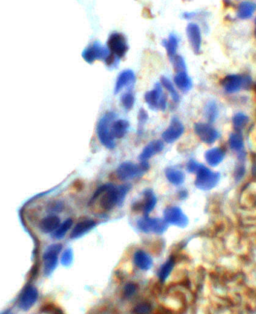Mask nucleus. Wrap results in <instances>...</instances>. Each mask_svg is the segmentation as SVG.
<instances>
[{
    "label": "nucleus",
    "mask_w": 256,
    "mask_h": 314,
    "mask_svg": "<svg viewBox=\"0 0 256 314\" xmlns=\"http://www.w3.org/2000/svg\"><path fill=\"white\" fill-rule=\"evenodd\" d=\"M130 185L115 186L111 183L104 184L96 190L89 202L90 205H97L102 211L107 212L116 205H121L129 191Z\"/></svg>",
    "instance_id": "1"
},
{
    "label": "nucleus",
    "mask_w": 256,
    "mask_h": 314,
    "mask_svg": "<svg viewBox=\"0 0 256 314\" xmlns=\"http://www.w3.org/2000/svg\"><path fill=\"white\" fill-rule=\"evenodd\" d=\"M116 118V114L112 111L106 112L97 123L96 133L100 143L107 149H113L116 146L114 137L111 134V125Z\"/></svg>",
    "instance_id": "2"
},
{
    "label": "nucleus",
    "mask_w": 256,
    "mask_h": 314,
    "mask_svg": "<svg viewBox=\"0 0 256 314\" xmlns=\"http://www.w3.org/2000/svg\"><path fill=\"white\" fill-rule=\"evenodd\" d=\"M220 180V173L214 172L204 165H200L196 171L195 186L200 190H210L218 184Z\"/></svg>",
    "instance_id": "3"
},
{
    "label": "nucleus",
    "mask_w": 256,
    "mask_h": 314,
    "mask_svg": "<svg viewBox=\"0 0 256 314\" xmlns=\"http://www.w3.org/2000/svg\"><path fill=\"white\" fill-rule=\"evenodd\" d=\"M148 169V162H140L139 164H135L130 161H125L118 166V168L116 169V175L120 180L127 181L141 176Z\"/></svg>",
    "instance_id": "4"
},
{
    "label": "nucleus",
    "mask_w": 256,
    "mask_h": 314,
    "mask_svg": "<svg viewBox=\"0 0 256 314\" xmlns=\"http://www.w3.org/2000/svg\"><path fill=\"white\" fill-rule=\"evenodd\" d=\"M252 84V80L249 76L230 74L225 76L221 80V86L226 93L232 94L238 92L242 88L248 89Z\"/></svg>",
    "instance_id": "5"
},
{
    "label": "nucleus",
    "mask_w": 256,
    "mask_h": 314,
    "mask_svg": "<svg viewBox=\"0 0 256 314\" xmlns=\"http://www.w3.org/2000/svg\"><path fill=\"white\" fill-rule=\"evenodd\" d=\"M144 99L147 105L152 110H162L164 111L167 106V96L163 93V89L160 83L155 84L154 88L147 91L144 95Z\"/></svg>",
    "instance_id": "6"
},
{
    "label": "nucleus",
    "mask_w": 256,
    "mask_h": 314,
    "mask_svg": "<svg viewBox=\"0 0 256 314\" xmlns=\"http://www.w3.org/2000/svg\"><path fill=\"white\" fill-rule=\"evenodd\" d=\"M168 224L164 219L161 218H152L148 215H144L138 221H137V228L144 233H156L162 234L166 231Z\"/></svg>",
    "instance_id": "7"
},
{
    "label": "nucleus",
    "mask_w": 256,
    "mask_h": 314,
    "mask_svg": "<svg viewBox=\"0 0 256 314\" xmlns=\"http://www.w3.org/2000/svg\"><path fill=\"white\" fill-rule=\"evenodd\" d=\"M106 47L108 48L110 53L117 56L118 58L124 57L129 49L125 36L119 32H113L109 35Z\"/></svg>",
    "instance_id": "8"
},
{
    "label": "nucleus",
    "mask_w": 256,
    "mask_h": 314,
    "mask_svg": "<svg viewBox=\"0 0 256 314\" xmlns=\"http://www.w3.org/2000/svg\"><path fill=\"white\" fill-rule=\"evenodd\" d=\"M163 219L167 224H171L179 228H185L188 225V217L178 206H167L163 211Z\"/></svg>",
    "instance_id": "9"
},
{
    "label": "nucleus",
    "mask_w": 256,
    "mask_h": 314,
    "mask_svg": "<svg viewBox=\"0 0 256 314\" xmlns=\"http://www.w3.org/2000/svg\"><path fill=\"white\" fill-rule=\"evenodd\" d=\"M109 50L107 47L101 45L100 42L94 41L88 47H86L82 52L83 59L87 62L92 64L96 60H105L106 57L109 54Z\"/></svg>",
    "instance_id": "10"
},
{
    "label": "nucleus",
    "mask_w": 256,
    "mask_h": 314,
    "mask_svg": "<svg viewBox=\"0 0 256 314\" xmlns=\"http://www.w3.org/2000/svg\"><path fill=\"white\" fill-rule=\"evenodd\" d=\"M194 132L205 144H212L219 138V132L211 124L198 122L194 124Z\"/></svg>",
    "instance_id": "11"
},
{
    "label": "nucleus",
    "mask_w": 256,
    "mask_h": 314,
    "mask_svg": "<svg viewBox=\"0 0 256 314\" xmlns=\"http://www.w3.org/2000/svg\"><path fill=\"white\" fill-rule=\"evenodd\" d=\"M61 244H52L46 248L43 253V264H44V272L46 275H49L53 272L57 265L58 255L61 251Z\"/></svg>",
    "instance_id": "12"
},
{
    "label": "nucleus",
    "mask_w": 256,
    "mask_h": 314,
    "mask_svg": "<svg viewBox=\"0 0 256 314\" xmlns=\"http://www.w3.org/2000/svg\"><path fill=\"white\" fill-rule=\"evenodd\" d=\"M183 132H184L183 123L177 118V117H173L170 121L169 126L162 133V139L166 143H173L180 138Z\"/></svg>",
    "instance_id": "13"
},
{
    "label": "nucleus",
    "mask_w": 256,
    "mask_h": 314,
    "mask_svg": "<svg viewBox=\"0 0 256 314\" xmlns=\"http://www.w3.org/2000/svg\"><path fill=\"white\" fill-rule=\"evenodd\" d=\"M186 35L191 45V48L195 54H199L202 45V35L198 24L188 23L186 26Z\"/></svg>",
    "instance_id": "14"
},
{
    "label": "nucleus",
    "mask_w": 256,
    "mask_h": 314,
    "mask_svg": "<svg viewBox=\"0 0 256 314\" xmlns=\"http://www.w3.org/2000/svg\"><path fill=\"white\" fill-rule=\"evenodd\" d=\"M38 298V291L34 286H27L18 300V306L22 310H28L34 305Z\"/></svg>",
    "instance_id": "15"
},
{
    "label": "nucleus",
    "mask_w": 256,
    "mask_h": 314,
    "mask_svg": "<svg viewBox=\"0 0 256 314\" xmlns=\"http://www.w3.org/2000/svg\"><path fill=\"white\" fill-rule=\"evenodd\" d=\"M135 81H136V77L132 70L130 69L123 70L117 77L114 92L119 93L123 88L133 87V85L135 84Z\"/></svg>",
    "instance_id": "16"
},
{
    "label": "nucleus",
    "mask_w": 256,
    "mask_h": 314,
    "mask_svg": "<svg viewBox=\"0 0 256 314\" xmlns=\"http://www.w3.org/2000/svg\"><path fill=\"white\" fill-rule=\"evenodd\" d=\"M164 149V142L162 140H152L143 148L139 155L140 162H148L152 156L160 153Z\"/></svg>",
    "instance_id": "17"
},
{
    "label": "nucleus",
    "mask_w": 256,
    "mask_h": 314,
    "mask_svg": "<svg viewBox=\"0 0 256 314\" xmlns=\"http://www.w3.org/2000/svg\"><path fill=\"white\" fill-rule=\"evenodd\" d=\"M133 263L138 269L146 271L152 267L153 260L147 252L143 250H137L133 254Z\"/></svg>",
    "instance_id": "18"
},
{
    "label": "nucleus",
    "mask_w": 256,
    "mask_h": 314,
    "mask_svg": "<svg viewBox=\"0 0 256 314\" xmlns=\"http://www.w3.org/2000/svg\"><path fill=\"white\" fill-rule=\"evenodd\" d=\"M143 195V200L139 202L138 204L140 205L139 208L143 212L144 215H148L155 207L157 203V198L156 195L151 189H145L142 193Z\"/></svg>",
    "instance_id": "19"
},
{
    "label": "nucleus",
    "mask_w": 256,
    "mask_h": 314,
    "mask_svg": "<svg viewBox=\"0 0 256 314\" xmlns=\"http://www.w3.org/2000/svg\"><path fill=\"white\" fill-rule=\"evenodd\" d=\"M96 226V222L92 219H83L81 221L78 222L74 228L72 229L71 232V238L76 239V238H79L81 236H83L84 234H86L88 231H90L91 229H93Z\"/></svg>",
    "instance_id": "20"
},
{
    "label": "nucleus",
    "mask_w": 256,
    "mask_h": 314,
    "mask_svg": "<svg viewBox=\"0 0 256 314\" xmlns=\"http://www.w3.org/2000/svg\"><path fill=\"white\" fill-rule=\"evenodd\" d=\"M204 157H205L206 162H207L210 166L215 167V166L219 165V164L223 161L224 157H225V152H224L221 148L214 147V148L208 149V150L205 152Z\"/></svg>",
    "instance_id": "21"
},
{
    "label": "nucleus",
    "mask_w": 256,
    "mask_h": 314,
    "mask_svg": "<svg viewBox=\"0 0 256 314\" xmlns=\"http://www.w3.org/2000/svg\"><path fill=\"white\" fill-rule=\"evenodd\" d=\"M173 81H174V84L176 85V87L178 89H180L184 93L190 91L192 89V87H193V83H192L191 78L186 73V71L176 73L174 78H173Z\"/></svg>",
    "instance_id": "22"
},
{
    "label": "nucleus",
    "mask_w": 256,
    "mask_h": 314,
    "mask_svg": "<svg viewBox=\"0 0 256 314\" xmlns=\"http://www.w3.org/2000/svg\"><path fill=\"white\" fill-rule=\"evenodd\" d=\"M129 129V122L125 119H118L114 120L111 125V134L114 137V139H120L126 135Z\"/></svg>",
    "instance_id": "23"
},
{
    "label": "nucleus",
    "mask_w": 256,
    "mask_h": 314,
    "mask_svg": "<svg viewBox=\"0 0 256 314\" xmlns=\"http://www.w3.org/2000/svg\"><path fill=\"white\" fill-rule=\"evenodd\" d=\"M165 176L167 180L175 186H179L183 184L185 180V174L181 170H178L173 167H167L165 169Z\"/></svg>",
    "instance_id": "24"
},
{
    "label": "nucleus",
    "mask_w": 256,
    "mask_h": 314,
    "mask_svg": "<svg viewBox=\"0 0 256 314\" xmlns=\"http://www.w3.org/2000/svg\"><path fill=\"white\" fill-rule=\"evenodd\" d=\"M60 225V219L56 215H49L43 218L39 223V228L44 233H51L56 230V228Z\"/></svg>",
    "instance_id": "25"
},
{
    "label": "nucleus",
    "mask_w": 256,
    "mask_h": 314,
    "mask_svg": "<svg viewBox=\"0 0 256 314\" xmlns=\"http://www.w3.org/2000/svg\"><path fill=\"white\" fill-rule=\"evenodd\" d=\"M255 11H256L255 3L251 1H242L237 6V12H236V14H237V17L239 19L246 20V19H249L252 17Z\"/></svg>",
    "instance_id": "26"
},
{
    "label": "nucleus",
    "mask_w": 256,
    "mask_h": 314,
    "mask_svg": "<svg viewBox=\"0 0 256 314\" xmlns=\"http://www.w3.org/2000/svg\"><path fill=\"white\" fill-rule=\"evenodd\" d=\"M162 44L166 49L169 59H171L173 56H175L177 54V49H178V44H179V39L175 34H170L167 39H164V40L162 41Z\"/></svg>",
    "instance_id": "27"
},
{
    "label": "nucleus",
    "mask_w": 256,
    "mask_h": 314,
    "mask_svg": "<svg viewBox=\"0 0 256 314\" xmlns=\"http://www.w3.org/2000/svg\"><path fill=\"white\" fill-rule=\"evenodd\" d=\"M219 114V109H218V105L216 104L215 101H209L204 109V115H205V118L208 121L209 124L213 123L216 119H217Z\"/></svg>",
    "instance_id": "28"
},
{
    "label": "nucleus",
    "mask_w": 256,
    "mask_h": 314,
    "mask_svg": "<svg viewBox=\"0 0 256 314\" xmlns=\"http://www.w3.org/2000/svg\"><path fill=\"white\" fill-rule=\"evenodd\" d=\"M160 84L162 86V88H165L166 91L169 93L170 97L172 98V100L174 102H178L180 100V95L179 93L177 92L174 84L172 83V81L170 79H168L167 77L162 76L161 79H160Z\"/></svg>",
    "instance_id": "29"
},
{
    "label": "nucleus",
    "mask_w": 256,
    "mask_h": 314,
    "mask_svg": "<svg viewBox=\"0 0 256 314\" xmlns=\"http://www.w3.org/2000/svg\"><path fill=\"white\" fill-rule=\"evenodd\" d=\"M229 146L232 150L240 152L244 148L243 137L239 132H233L229 136Z\"/></svg>",
    "instance_id": "30"
},
{
    "label": "nucleus",
    "mask_w": 256,
    "mask_h": 314,
    "mask_svg": "<svg viewBox=\"0 0 256 314\" xmlns=\"http://www.w3.org/2000/svg\"><path fill=\"white\" fill-rule=\"evenodd\" d=\"M174 264H175V260L173 257H170L164 264H162L158 272V278L161 282H164L169 277L173 270Z\"/></svg>",
    "instance_id": "31"
},
{
    "label": "nucleus",
    "mask_w": 256,
    "mask_h": 314,
    "mask_svg": "<svg viewBox=\"0 0 256 314\" xmlns=\"http://www.w3.org/2000/svg\"><path fill=\"white\" fill-rule=\"evenodd\" d=\"M249 118L248 116L245 115L244 113H236L233 118H232V125L234 127V129L236 130V132H240L248 123Z\"/></svg>",
    "instance_id": "32"
},
{
    "label": "nucleus",
    "mask_w": 256,
    "mask_h": 314,
    "mask_svg": "<svg viewBox=\"0 0 256 314\" xmlns=\"http://www.w3.org/2000/svg\"><path fill=\"white\" fill-rule=\"evenodd\" d=\"M72 223H73V220L71 218L66 219L63 223L59 225L56 228V230L53 232V238H56V239L63 238L65 236V234L68 232V230L71 228Z\"/></svg>",
    "instance_id": "33"
},
{
    "label": "nucleus",
    "mask_w": 256,
    "mask_h": 314,
    "mask_svg": "<svg viewBox=\"0 0 256 314\" xmlns=\"http://www.w3.org/2000/svg\"><path fill=\"white\" fill-rule=\"evenodd\" d=\"M172 65H173V68L174 70L176 71V73H178V72H184L186 71V63L183 59V57L180 56V55H175L173 56L171 59H170Z\"/></svg>",
    "instance_id": "34"
},
{
    "label": "nucleus",
    "mask_w": 256,
    "mask_h": 314,
    "mask_svg": "<svg viewBox=\"0 0 256 314\" xmlns=\"http://www.w3.org/2000/svg\"><path fill=\"white\" fill-rule=\"evenodd\" d=\"M120 100H121V104H122V106H123L127 111H129L130 109H132V107L134 106L135 98H134V95L132 94V92H130V91H127V92L123 93V94L121 95Z\"/></svg>",
    "instance_id": "35"
},
{
    "label": "nucleus",
    "mask_w": 256,
    "mask_h": 314,
    "mask_svg": "<svg viewBox=\"0 0 256 314\" xmlns=\"http://www.w3.org/2000/svg\"><path fill=\"white\" fill-rule=\"evenodd\" d=\"M150 311H151V306L147 302L137 304L133 309L134 314H149Z\"/></svg>",
    "instance_id": "36"
},
{
    "label": "nucleus",
    "mask_w": 256,
    "mask_h": 314,
    "mask_svg": "<svg viewBox=\"0 0 256 314\" xmlns=\"http://www.w3.org/2000/svg\"><path fill=\"white\" fill-rule=\"evenodd\" d=\"M119 60H120V58H118L117 56L113 55L112 53H109L108 56L106 57V59L104 60V62L107 65V67L115 68V67L118 66V64H119Z\"/></svg>",
    "instance_id": "37"
},
{
    "label": "nucleus",
    "mask_w": 256,
    "mask_h": 314,
    "mask_svg": "<svg viewBox=\"0 0 256 314\" xmlns=\"http://www.w3.org/2000/svg\"><path fill=\"white\" fill-rule=\"evenodd\" d=\"M137 291V286L136 284L132 283V282H129L127 284H125L124 288H123V293H124V296L126 298H129L131 296H133L134 294L136 293Z\"/></svg>",
    "instance_id": "38"
},
{
    "label": "nucleus",
    "mask_w": 256,
    "mask_h": 314,
    "mask_svg": "<svg viewBox=\"0 0 256 314\" xmlns=\"http://www.w3.org/2000/svg\"><path fill=\"white\" fill-rule=\"evenodd\" d=\"M73 259V253L71 249H66L64 250V252L62 253V256H61V263L63 265H70Z\"/></svg>",
    "instance_id": "39"
},
{
    "label": "nucleus",
    "mask_w": 256,
    "mask_h": 314,
    "mask_svg": "<svg viewBox=\"0 0 256 314\" xmlns=\"http://www.w3.org/2000/svg\"><path fill=\"white\" fill-rule=\"evenodd\" d=\"M245 174V167L243 164H239L237 167L235 168V171H234V177H235V180H241L243 178V176Z\"/></svg>",
    "instance_id": "40"
},
{
    "label": "nucleus",
    "mask_w": 256,
    "mask_h": 314,
    "mask_svg": "<svg viewBox=\"0 0 256 314\" xmlns=\"http://www.w3.org/2000/svg\"><path fill=\"white\" fill-rule=\"evenodd\" d=\"M200 163H198L196 160L194 159H191L187 162V165H186V170L189 172V173H196V171L198 170V168L200 167Z\"/></svg>",
    "instance_id": "41"
},
{
    "label": "nucleus",
    "mask_w": 256,
    "mask_h": 314,
    "mask_svg": "<svg viewBox=\"0 0 256 314\" xmlns=\"http://www.w3.org/2000/svg\"><path fill=\"white\" fill-rule=\"evenodd\" d=\"M148 120V113L146 112L145 109L141 108L138 112V124H139V127H143L144 124L147 122Z\"/></svg>",
    "instance_id": "42"
},
{
    "label": "nucleus",
    "mask_w": 256,
    "mask_h": 314,
    "mask_svg": "<svg viewBox=\"0 0 256 314\" xmlns=\"http://www.w3.org/2000/svg\"><path fill=\"white\" fill-rule=\"evenodd\" d=\"M177 194H178V198L179 199H182V200L185 199L187 197V196H188V193H187V191L185 189H182V190L178 191V193H177Z\"/></svg>",
    "instance_id": "43"
},
{
    "label": "nucleus",
    "mask_w": 256,
    "mask_h": 314,
    "mask_svg": "<svg viewBox=\"0 0 256 314\" xmlns=\"http://www.w3.org/2000/svg\"><path fill=\"white\" fill-rule=\"evenodd\" d=\"M2 314H13V313H12V311H11V310H6V311H5V312H3Z\"/></svg>",
    "instance_id": "44"
},
{
    "label": "nucleus",
    "mask_w": 256,
    "mask_h": 314,
    "mask_svg": "<svg viewBox=\"0 0 256 314\" xmlns=\"http://www.w3.org/2000/svg\"><path fill=\"white\" fill-rule=\"evenodd\" d=\"M254 34L256 36V18H255V30H254Z\"/></svg>",
    "instance_id": "45"
},
{
    "label": "nucleus",
    "mask_w": 256,
    "mask_h": 314,
    "mask_svg": "<svg viewBox=\"0 0 256 314\" xmlns=\"http://www.w3.org/2000/svg\"><path fill=\"white\" fill-rule=\"evenodd\" d=\"M54 314H62L61 312H58V313H54Z\"/></svg>",
    "instance_id": "46"
}]
</instances>
